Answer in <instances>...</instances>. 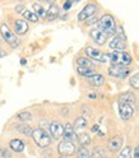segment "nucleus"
Segmentation results:
<instances>
[{
	"label": "nucleus",
	"instance_id": "obj_1",
	"mask_svg": "<svg viewBox=\"0 0 139 158\" xmlns=\"http://www.w3.org/2000/svg\"><path fill=\"white\" fill-rule=\"evenodd\" d=\"M108 61H111L112 65H119V66H126L132 64V55L123 51V50H115L111 54H108Z\"/></svg>",
	"mask_w": 139,
	"mask_h": 158
},
{
	"label": "nucleus",
	"instance_id": "obj_2",
	"mask_svg": "<svg viewBox=\"0 0 139 158\" xmlns=\"http://www.w3.org/2000/svg\"><path fill=\"white\" fill-rule=\"evenodd\" d=\"M98 29L102 31L105 35L111 36L116 33V24H115V19L110 14H105L101 17V19L98 21Z\"/></svg>",
	"mask_w": 139,
	"mask_h": 158
},
{
	"label": "nucleus",
	"instance_id": "obj_3",
	"mask_svg": "<svg viewBox=\"0 0 139 158\" xmlns=\"http://www.w3.org/2000/svg\"><path fill=\"white\" fill-rule=\"evenodd\" d=\"M32 136H33V140L36 142V144L38 147H41V148H46L51 143L50 135L42 129H35L32 131Z\"/></svg>",
	"mask_w": 139,
	"mask_h": 158
},
{
	"label": "nucleus",
	"instance_id": "obj_4",
	"mask_svg": "<svg viewBox=\"0 0 139 158\" xmlns=\"http://www.w3.org/2000/svg\"><path fill=\"white\" fill-rule=\"evenodd\" d=\"M0 32H2V36L3 38L5 40V42L11 46V47H18L19 45V40L15 37V35L9 29V27L6 24H2V27H0Z\"/></svg>",
	"mask_w": 139,
	"mask_h": 158
},
{
	"label": "nucleus",
	"instance_id": "obj_5",
	"mask_svg": "<svg viewBox=\"0 0 139 158\" xmlns=\"http://www.w3.org/2000/svg\"><path fill=\"white\" fill-rule=\"evenodd\" d=\"M86 55L95 61H100V63H107L108 61V54H105V52L97 50V48H93L91 46L86 47Z\"/></svg>",
	"mask_w": 139,
	"mask_h": 158
},
{
	"label": "nucleus",
	"instance_id": "obj_6",
	"mask_svg": "<svg viewBox=\"0 0 139 158\" xmlns=\"http://www.w3.org/2000/svg\"><path fill=\"white\" fill-rule=\"evenodd\" d=\"M108 74L117 79H124L130 74V70L126 66H119V65H111L108 69Z\"/></svg>",
	"mask_w": 139,
	"mask_h": 158
},
{
	"label": "nucleus",
	"instance_id": "obj_7",
	"mask_svg": "<svg viewBox=\"0 0 139 158\" xmlns=\"http://www.w3.org/2000/svg\"><path fill=\"white\" fill-rule=\"evenodd\" d=\"M57 151L61 156H72L73 153H75L77 148L75 144L73 142H68V140H63L61 143H59Z\"/></svg>",
	"mask_w": 139,
	"mask_h": 158
},
{
	"label": "nucleus",
	"instance_id": "obj_8",
	"mask_svg": "<svg viewBox=\"0 0 139 158\" xmlns=\"http://www.w3.org/2000/svg\"><path fill=\"white\" fill-rule=\"evenodd\" d=\"M97 12V5L96 4H87L81 12L78 14V21H87L88 18H91L92 15H95V13Z\"/></svg>",
	"mask_w": 139,
	"mask_h": 158
},
{
	"label": "nucleus",
	"instance_id": "obj_9",
	"mask_svg": "<svg viewBox=\"0 0 139 158\" xmlns=\"http://www.w3.org/2000/svg\"><path fill=\"white\" fill-rule=\"evenodd\" d=\"M119 114H120V117L123 118V120H129L133 114H134V108L133 106L130 105H126V103H120L119 102Z\"/></svg>",
	"mask_w": 139,
	"mask_h": 158
},
{
	"label": "nucleus",
	"instance_id": "obj_10",
	"mask_svg": "<svg viewBox=\"0 0 139 158\" xmlns=\"http://www.w3.org/2000/svg\"><path fill=\"white\" fill-rule=\"evenodd\" d=\"M48 130H50V134H51V136L54 138V139H59V138H61L63 134H64V126L59 121H53L50 124Z\"/></svg>",
	"mask_w": 139,
	"mask_h": 158
},
{
	"label": "nucleus",
	"instance_id": "obj_11",
	"mask_svg": "<svg viewBox=\"0 0 139 158\" xmlns=\"http://www.w3.org/2000/svg\"><path fill=\"white\" fill-rule=\"evenodd\" d=\"M91 37L92 40L97 44V45H105L106 40H107V35H105L102 31H100L98 28L92 29L91 31Z\"/></svg>",
	"mask_w": 139,
	"mask_h": 158
},
{
	"label": "nucleus",
	"instance_id": "obj_12",
	"mask_svg": "<svg viewBox=\"0 0 139 158\" xmlns=\"http://www.w3.org/2000/svg\"><path fill=\"white\" fill-rule=\"evenodd\" d=\"M108 47L112 48V50H124L126 47V42L125 40H123L121 37L119 36H115L110 42H108Z\"/></svg>",
	"mask_w": 139,
	"mask_h": 158
},
{
	"label": "nucleus",
	"instance_id": "obj_13",
	"mask_svg": "<svg viewBox=\"0 0 139 158\" xmlns=\"http://www.w3.org/2000/svg\"><path fill=\"white\" fill-rule=\"evenodd\" d=\"M86 81H87L88 84H91V85H93V87H101V85L105 83V77L101 75V74L95 73V74L91 75V77H87Z\"/></svg>",
	"mask_w": 139,
	"mask_h": 158
},
{
	"label": "nucleus",
	"instance_id": "obj_14",
	"mask_svg": "<svg viewBox=\"0 0 139 158\" xmlns=\"http://www.w3.org/2000/svg\"><path fill=\"white\" fill-rule=\"evenodd\" d=\"M63 136H64V140H68V142H73L74 143V140H77L78 135L74 133V129H73L72 124H66L64 126V134H63Z\"/></svg>",
	"mask_w": 139,
	"mask_h": 158
},
{
	"label": "nucleus",
	"instance_id": "obj_15",
	"mask_svg": "<svg viewBox=\"0 0 139 158\" xmlns=\"http://www.w3.org/2000/svg\"><path fill=\"white\" fill-rule=\"evenodd\" d=\"M86 127H87V120L84 117H78L77 120L74 121V125H73V129H74V133L75 134H82L84 133L86 130Z\"/></svg>",
	"mask_w": 139,
	"mask_h": 158
},
{
	"label": "nucleus",
	"instance_id": "obj_16",
	"mask_svg": "<svg viewBox=\"0 0 139 158\" xmlns=\"http://www.w3.org/2000/svg\"><path fill=\"white\" fill-rule=\"evenodd\" d=\"M123 145V136L121 135H115L112 139L108 143V147H110V151L111 152H117L120 151V148Z\"/></svg>",
	"mask_w": 139,
	"mask_h": 158
},
{
	"label": "nucleus",
	"instance_id": "obj_17",
	"mask_svg": "<svg viewBox=\"0 0 139 158\" xmlns=\"http://www.w3.org/2000/svg\"><path fill=\"white\" fill-rule=\"evenodd\" d=\"M14 29H15V33L24 35L28 31V24L26 21H23V19H17L15 23H14Z\"/></svg>",
	"mask_w": 139,
	"mask_h": 158
},
{
	"label": "nucleus",
	"instance_id": "obj_18",
	"mask_svg": "<svg viewBox=\"0 0 139 158\" xmlns=\"http://www.w3.org/2000/svg\"><path fill=\"white\" fill-rule=\"evenodd\" d=\"M57 15H59V8L55 4H51L50 8H48V10L46 12V18L48 21H54Z\"/></svg>",
	"mask_w": 139,
	"mask_h": 158
},
{
	"label": "nucleus",
	"instance_id": "obj_19",
	"mask_svg": "<svg viewBox=\"0 0 139 158\" xmlns=\"http://www.w3.org/2000/svg\"><path fill=\"white\" fill-rule=\"evenodd\" d=\"M135 102V97L132 94V93H123L120 96V103H126V105H133Z\"/></svg>",
	"mask_w": 139,
	"mask_h": 158
},
{
	"label": "nucleus",
	"instance_id": "obj_20",
	"mask_svg": "<svg viewBox=\"0 0 139 158\" xmlns=\"http://www.w3.org/2000/svg\"><path fill=\"white\" fill-rule=\"evenodd\" d=\"M11 148L14 152H22L24 149V143L19 139H13L11 142Z\"/></svg>",
	"mask_w": 139,
	"mask_h": 158
},
{
	"label": "nucleus",
	"instance_id": "obj_21",
	"mask_svg": "<svg viewBox=\"0 0 139 158\" xmlns=\"http://www.w3.org/2000/svg\"><path fill=\"white\" fill-rule=\"evenodd\" d=\"M77 140L79 142V144H81V145L84 148L86 145L89 144V142H91V138H89V135H88L87 133H82V134H79V135L77 136Z\"/></svg>",
	"mask_w": 139,
	"mask_h": 158
},
{
	"label": "nucleus",
	"instance_id": "obj_22",
	"mask_svg": "<svg viewBox=\"0 0 139 158\" xmlns=\"http://www.w3.org/2000/svg\"><path fill=\"white\" fill-rule=\"evenodd\" d=\"M78 66H81V68H88V69H93V63L89 60L88 57H79V59H78Z\"/></svg>",
	"mask_w": 139,
	"mask_h": 158
},
{
	"label": "nucleus",
	"instance_id": "obj_23",
	"mask_svg": "<svg viewBox=\"0 0 139 158\" xmlns=\"http://www.w3.org/2000/svg\"><path fill=\"white\" fill-rule=\"evenodd\" d=\"M77 72L79 75H82V77H91L95 74V69H88V68H81V66H78L77 68Z\"/></svg>",
	"mask_w": 139,
	"mask_h": 158
},
{
	"label": "nucleus",
	"instance_id": "obj_24",
	"mask_svg": "<svg viewBox=\"0 0 139 158\" xmlns=\"http://www.w3.org/2000/svg\"><path fill=\"white\" fill-rule=\"evenodd\" d=\"M22 14H23V17L27 19V21H31V22H38V17H37L33 12H29V10H27V9H24V10L22 12Z\"/></svg>",
	"mask_w": 139,
	"mask_h": 158
},
{
	"label": "nucleus",
	"instance_id": "obj_25",
	"mask_svg": "<svg viewBox=\"0 0 139 158\" xmlns=\"http://www.w3.org/2000/svg\"><path fill=\"white\" fill-rule=\"evenodd\" d=\"M93 158H108V156H107V153H106V151L103 149V148L98 147L93 151Z\"/></svg>",
	"mask_w": 139,
	"mask_h": 158
},
{
	"label": "nucleus",
	"instance_id": "obj_26",
	"mask_svg": "<svg viewBox=\"0 0 139 158\" xmlns=\"http://www.w3.org/2000/svg\"><path fill=\"white\" fill-rule=\"evenodd\" d=\"M33 9H35V14L37 15V17H46V10H45V9L41 6V5H40L38 3H35L33 4Z\"/></svg>",
	"mask_w": 139,
	"mask_h": 158
},
{
	"label": "nucleus",
	"instance_id": "obj_27",
	"mask_svg": "<svg viewBox=\"0 0 139 158\" xmlns=\"http://www.w3.org/2000/svg\"><path fill=\"white\" fill-rule=\"evenodd\" d=\"M17 129H18V131H21L24 135H32V131H33L31 127H29L28 125H26V124H22V125L17 126Z\"/></svg>",
	"mask_w": 139,
	"mask_h": 158
},
{
	"label": "nucleus",
	"instance_id": "obj_28",
	"mask_svg": "<svg viewBox=\"0 0 139 158\" xmlns=\"http://www.w3.org/2000/svg\"><path fill=\"white\" fill-rule=\"evenodd\" d=\"M117 158H132V148L130 147H125L124 149L119 153Z\"/></svg>",
	"mask_w": 139,
	"mask_h": 158
},
{
	"label": "nucleus",
	"instance_id": "obj_29",
	"mask_svg": "<svg viewBox=\"0 0 139 158\" xmlns=\"http://www.w3.org/2000/svg\"><path fill=\"white\" fill-rule=\"evenodd\" d=\"M129 83H130V85L133 88H135V89H139V73L134 74L130 79H129Z\"/></svg>",
	"mask_w": 139,
	"mask_h": 158
},
{
	"label": "nucleus",
	"instance_id": "obj_30",
	"mask_svg": "<svg viewBox=\"0 0 139 158\" xmlns=\"http://www.w3.org/2000/svg\"><path fill=\"white\" fill-rule=\"evenodd\" d=\"M77 158H91V154H89V152L86 149V148L81 147L77 152Z\"/></svg>",
	"mask_w": 139,
	"mask_h": 158
},
{
	"label": "nucleus",
	"instance_id": "obj_31",
	"mask_svg": "<svg viewBox=\"0 0 139 158\" xmlns=\"http://www.w3.org/2000/svg\"><path fill=\"white\" fill-rule=\"evenodd\" d=\"M18 118H19V120H22L23 123H27L29 120H32V115L29 112H27V111H24V112H21L18 115Z\"/></svg>",
	"mask_w": 139,
	"mask_h": 158
},
{
	"label": "nucleus",
	"instance_id": "obj_32",
	"mask_svg": "<svg viewBox=\"0 0 139 158\" xmlns=\"http://www.w3.org/2000/svg\"><path fill=\"white\" fill-rule=\"evenodd\" d=\"M92 131H93V133H96V134L98 133L100 135H103V133H101V131H100V126H98V125H95V126L92 127Z\"/></svg>",
	"mask_w": 139,
	"mask_h": 158
},
{
	"label": "nucleus",
	"instance_id": "obj_33",
	"mask_svg": "<svg viewBox=\"0 0 139 158\" xmlns=\"http://www.w3.org/2000/svg\"><path fill=\"white\" fill-rule=\"evenodd\" d=\"M9 154H8V152L6 151H4L3 148H0V158H5V157H8Z\"/></svg>",
	"mask_w": 139,
	"mask_h": 158
},
{
	"label": "nucleus",
	"instance_id": "obj_34",
	"mask_svg": "<svg viewBox=\"0 0 139 158\" xmlns=\"http://www.w3.org/2000/svg\"><path fill=\"white\" fill-rule=\"evenodd\" d=\"M133 154V158H139V147H135L134 148V153Z\"/></svg>",
	"mask_w": 139,
	"mask_h": 158
},
{
	"label": "nucleus",
	"instance_id": "obj_35",
	"mask_svg": "<svg viewBox=\"0 0 139 158\" xmlns=\"http://www.w3.org/2000/svg\"><path fill=\"white\" fill-rule=\"evenodd\" d=\"M70 6H72V2H66V3L64 4V10H69V9H70Z\"/></svg>",
	"mask_w": 139,
	"mask_h": 158
},
{
	"label": "nucleus",
	"instance_id": "obj_36",
	"mask_svg": "<svg viewBox=\"0 0 139 158\" xmlns=\"http://www.w3.org/2000/svg\"><path fill=\"white\" fill-rule=\"evenodd\" d=\"M23 10H24V8H23V6H21V5L15 8V12H17V13H22Z\"/></svg>",
	"mask_w": 139,
	"mask_h": 158
},
{
	"label": "nucleus",
	"instance_id": "obj_37",
	"mask_svg": "<svg viewBox=\"0 0 139 158\" xmlns=\"http://www.w3.org/2000/svg\"><path fill=\"white\" fill-rule=\"evenodd\" d=\"M26 63H27V61H26V59H22V60H21V64H22V65H24Z\"/></svg>",
	"mask_w": 139,
	"mask_h": 158
},
{
	"label": "nucleus",
	"instance_id": "obj_38",
	"mask_svg": "<svg viewBox=\"0 0 139 158\" xmlns=\"http://www.w3.org/2000/svg\"><path fill=\"white\" fill-rule=\"evenodd\" d=\"M61 158H68V157H61Z\"/></svg>",
	"mask_w": 139,
	"mask_h": 158
},
{
	"label": "nucleus",
	"instance_id": "obj_39",
	"mask_svg": "<svg viewBox=\"0 0 139 158\" xmlns=\"http://www.w3.org/2000/svg\"><path fill=\"white\" fill-rule=\"evenodd\" d=\"M0 55H2V52H0Z\"/></svg>",
	"mask_w": 139,
	"mask_h": 158
}]
</instances>
